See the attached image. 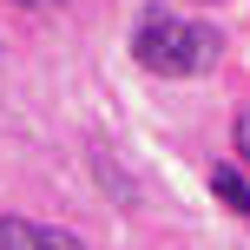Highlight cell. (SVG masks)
<instances>
[{
  "label": "cell",
  "instance_id": "obj_1",
  "mask_svg": "<svg viewBox=\"0 0 250 250\" xmlns=\"http://www.w3.org/2000/svg\"><path fill=\"white\" fill-rule=\"evenodd\" d=\"M224 53V33L204 20H185V13H165V7H145L132 26V60L158 79H198L217 66Z\"/></svg>",
  "mask_w": 250,
  "mask_h": 250
},
{
  "label": "cell",
  "instance_id": "obj_2",
  "mask_svg": "<svg viewBox=\"0 0 250 250\" xmlns=\"http://www.w3.org/2000/svg\"><path fill=\"white\" fill-rule=\"evenodd\" d=\"M0 250H86V237L60 224H40V217H7L0 211Z\"/></svg>",
  "mask_w": 250,
  "mask_h": 250
},
{
  "label": "cell",
  "instance_id": "obj_3",
  "mask_svg": "<svg viewBox=\"0 0 250 250\" xmlns=\"http://www.w3.org/2000/svg\"><path fill=\"white\" fill-rule=\"evenodd\" d=\"M92 171H99V185H105V191H119V204H138V185L125 178V165H119L105 145H92Z\"/></svg>",
  "mask_w": 250,
  "mask_h": 250
},
{
  "label": "cell",
  "instance_id": "obj_4",
  "mask_svg": "<svg viewBox=\"0 0 250 250\" xmlns=\"http://www.w3.org/2000/svg\"><path fill=\"white\" fill-rule=\"evenodd\" d=\"M211 191H217L237 217H250V178L237 171V165H217V171H211Z\"/></svg>",
  "mask_w": 250,
  "mask_h": 250
},
{
  "label": "cell",
  "instance_id": "obj_5",
  "mask_svg": "<svg viewBox=\"0 0 250 250\" xmlns=\"http://www.w3.org/2000/svg\"><path fill=\"white\" fill-rule=\"evenodd\" d=\"M237 158H244V171H250V105L237 112Z\"/></svg>",
  "mask_w": 250,
  "mask_h": 250
},
{
  "label": "cell",
  "instance_id": "obj_6",
  "mask_svg": "<svg viewBox=\"0 0 250 250\" xmlns=\"http://www.w3.org/2000/svg\"><path fill=\"white\" fill-rule=\"evenodd\" d=\"M20 7H40V0H20Z\"/></svg>",
  "mask_w": 250,
  "mask_h": 250
}]
</instances>
